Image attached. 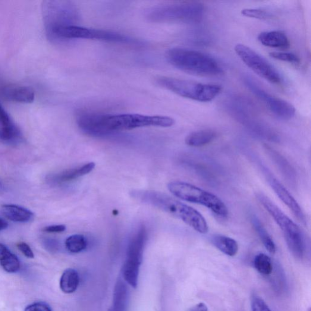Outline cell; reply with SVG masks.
I'll list each match as a JSON object with an SVG mask.
<instances>
[{"label":"cell","instance_id":"3","mask_svg":"<svg viewBox=\"0 0 311 311\" xmlns=\"http://www.w3.org/2000/svg\"><path fill=\"white\" fill-rule=\"evenodd\" d=\"M166 58L174 67L188 74L200 76H216L222 69L215 58L203 52L182 48L168 50Z\"/></svg>","mask_w":311,"mask_h":311},{"label":"cell","instance_id":"13","mask_svg":"<svg viewBox=\"0 0 311 311\" xmlns=\"http://www.w3.org/2000/svg\"><path fill=\"white\" fill-rule=\"evenodd\" d=\"M268 181L275 193L278 196L279 200L287 206L298 221L306 224V219L305 215L301 209L300 206L295 200L287 188L279 182L277 179L270 175L268 177Z\"/></svg>","mask_w":311,"mask_h":311},{"label":"cell","instance_id":"27","mask_svg":"<svg viewBox=\"0 0 311 311\" xmlns=\"http://www.w3.org/2000/svg\"><path fill=\"white\" fill-rule=\"evenodd\" d=\"M241 14L246 17L259 20H267L272 17V14L269 12L261 9H244L241 11Z\"/></svg>","mask_w":311,"mask_h":311},{"label":"cell","instance_id":"29","mask_svg":"<svg viewBox=\"0 0 311 311\" xmlns=\"http://www.w3.org/2000/svg\"><path fill=\"white\" fill-rule=\"evenodd\" d=\"M24 311H52V309L46 303L37 302L27 306Z\"/></svg>","mask_w":311,"mask_h":311},{"label":"cell","instance_id":"7","mask_svg":"<svg viewBox=\"0 0 311 311\" xmlns=\"http://www.w3.org/2000/svg\"><path fill=\"white\" fill-rule=\"evenodd\" d=\"M168 188L178 199L205 206L219 217L225 218L229 214L227 206L219 197L196 185L185 182L174 181L168 184Z\"/></svg>","mask_w":311,"mask_h":311},{"label":"cell","instance_id":"33","mask_svg":"<svg viewBox=\"0 0 311 311\" xmlns=\"http://www.w3.org/2000/svg\"><path fill=\"white\" fill-rule=\"evenodd\" d=\"M8 228V224L5 220L0 218V231L5 230Z\"/></svg>","mask_w":311,"mask_h":311},{"label":"cell","instance_id":"14","mask_svg":"<svg viewBox=\"0 0 311 311\" xmlns=\"http://www.w3.org/2000/svg\"><path fill=\"white\" fill-rule=\"evenodd\" d=\"M96 164L94 162H89L83 165L77 166L73 168L65 169V171L51 174L47 177L49 183L54 185H60L69 183L76 179L89 174L95 168Z\"/></svg>","mask_w":311,"mask_h":311},{"label":"cell","instance_id":"15","mask_svg":"<svg viewBox=\"0 0 311 311\" xmlns=\"http://www.w3.org/2000/svg\"><path fill=\"white\" fill-rule=\"evenodd\" d=\"M258 40L263 45L269 48L285 49L290 48V39L279 31H266L259 34Z\"/></svg>","mask_w":311,"mask_h":311},{"label":"cell","instance_id":"6","mask_svg":"<svg viewBox=\"0 0 311 311\" xmlns=\"http://www.w3.org/2000/svg\"><path fill=\"white\" fill-rule=\"evenodd\" d=\"M156 83L178 96L202 102L212 101L222 90L219 84H204L168 77H160L157 78Z\"/></svg>","mask_w":311,"mask_h":311},{"label":"cell","instance_id":"17","mask_svg":"<svg viewBox=\"0 0 311 311\" xmlns=\"http://www.w3.org/2000/svg\"><path fill=\"white\" fill-rule=\"evenodd\" d=\"M2 212L6 218L14 222H26L34 217L33 213L30 210L14 204L2 206Z\"/></svg>","mask_w":311,"mask_h":311},{"label":"cell","instance_id":"10","mask_svg":"<svg viewBox=\"0 0 311 311\" xmlns=\"http://www.w3.org/2000/svg\"><path fill=\"white\" fill-rule=\"evenodd\" d=\"M234 49L245 65L260 77L273 84L282 83L281 75L274 66L253 49L243 44H238Z\"/></svg>","mask_w":311,"mask_h":311},{"label":"cell","instance_id":"34","mask_svg":"<svg viewBox=\"0 0 311 311\" xmlns=\"http://www.w3.org/2000/svg\"><path fill=\"white\" fill-rule=\"evenodd\" d=\"M1 187H2V184L1 183H0V188H1Z\"/></svg>","mask_w":311,"mask_h":311},{"label":"cell","instance_id":"32","mask_svg":"<svg viewBox=\"0 0 311 311\" xmlns=\"http://www.w3.org/2000/svg\"><path fill=\"white\" fill-rule=\"evenodd\" d=\"M188 311H208V307L204 303H200L193 306Z\"/></svg>","mask_w":311,"mask_h":311},{"label":"cell","instance_id":"26","mask_svg":"<svg viewBox=\"0 0 311 311\" xmlns=\"http://www.w3.org/2000/svg\"><path fill=\"white\" fill-rule=\"evenodd\" d=\"M269 56L278 61L290 63L291 64L297 65L300 63V58L292 52H272L269 53Z\"/></svg>","mask_w":311,"mask_h":311},{"label":"cell","instance_id":"8","mask_svg":"<svg viewBox=\"0 0 311 311\" xmlns=\"http://www.w3.org/2000/svg\"><path fill=\"white\" fill-rule=\"evenodd\" d=\"M54 39H87L103 42L138 45V41L114 31L93 29L78 25L58 28L49 34Z\"/></svg>","mask_w":311,"mask_h":311},{"label":"cell","instance_id":"31","mask_svg":"<svg viewBox=\"0 0 311 311\" xmlns=\"http://www.w3.org/2000/svg\"><path fill=\"white\" fill-rule=\"evenodd\" d=\"M66 226L63 224L46 226L43 229V231L48 233H62L66 230Z\"/></svg>","mask_w":311,"mask_h":311},{"label":"cell","instance_id":"25","mask_svg":"<svg viewBox=\"0 0 311 311\" xmlns=\"http://www.w3.org/2000/svg\"><path fill=\"white\" fill-rule=\"evenodd\" d=\"M21 137L20 130L12 122L0 128V140L5 143H14Z\"/></svg>","mask_w":311,"mask_h":311},{"label":"cell","instance_id":"21","mask_svg":"<svg viewBox=\"0 0 311 311\" xmlns=\"http://www.w3.org/2000/svg\"><path fill=\"white\" fill-rule=\"evenodd\" d=\"M79 284L80 278L77 271L69 268L63 273L60 281V287L63 293L72 294L77 290Z\"/></svg>","mask_w":311,"mask_h":311},{"label":"cell","instance_id":"18","mask_svg":"<svg viewBox=\"0 0 311 311\" xmlns=\"http://www.w3.org/2000/svg\"><path fill=\"white\" fill-rule=\"evenodd\" d=\"M216 137L215 131L207 129L192 132L185 138V142L188 146L200 147L211 143Z\"/></svg>","mask_w":311,"mask_h":311},{"label":"cell","instance_id":"24","mask_svg":"<svg viewBox=\"0 0 311 311\" xmlns=\"http://www.w3.org/2000/svg\"><path fill=\"white\" fill-rule=\"evenodd\" d=\"M253 265L261 274L268 275L271 274L273 266L271 258L265 253L258 254L254 259Z\"/></svg>","mask_w":311,"mask_h":311},{"label":"cell","instance_id":"11","mask_svg":"<svg viewBox=\"0 0 311 311\" xmlns=\"http://www.w3.org/2000/svg\"><path fill=\"white\" fill-rule=\"evenodd\" d=\"M48 3L46 20L48 34L60 27L78 25L80 21V13L73 3L52 1Z\"/></svg>","mask_w":311,"mask_h":311},{"label":"cell","instance_id":"16","mask_svg":"<svg viewBox=\"0 0 311 311\" xmlns=\"http://www.w3.org/2000/svg\"><path fill=\"white\" fill-rule=\"evenodd\" d=\"M2 94L6 99L18 103H32L35 99L33 90L28 87H6L2 90Z\"/></svg>","mask_w":311,"mask_h":311},{"label":"cell","instance_id":"5","mask_svg":"<svg viewBox=\"0 0 311 311\" xmlns=\"http://www.w3.org/2000/svg\"><path fill=\"white\" fill-rule=\"evenodd\" d=\"M205 8L202 3L185 2L155 6L147 10L146 16L153 23H199L202 20Z\"/></svg>","mask_w":311,"mask_h":311},{"label":"cell","instance_id":"2","mask_svg":"<svg viewBox=\"0 0 311 311\" xmlns=\"http://www.w3.org/2000/svg\"><path fill=\"white\" fill-rule=\"evenodd\" d=\"M130 195L138 202L149 204L181 219L199 233L206 234L209 232L206 219L197 210L167 194L153 190H134L131 191Z\"/></svg>","mask_w":311,"mask_h":311},{"label":"cell","instance_id":"9","mask_svg":"<svg viewBox=\"0 0 311 311\" xmlns=\"http://www.w3.org/2000/svg\"><path fill=\"white\" fill-rule=\"evenodd\" d=\"M147 237L146 229L142 226L132 238L128 245L127 259L123 267V276L125 280L134 288L137 286Z\"/></svg>","mask_w":311,"mask_h":311},{"label":"cell","instance_id":"1","mask_svg":"<svg viewBox=\"0 0 311 311\" xmlns=\"http://www.w3.org/2000/svg\"><path fill=\"white\" fill-rule=\"evenodd\" d=\"M77 123L84 133L90 136H103L115 132L139 128L171 127L174 125L175 121L174 119L165 116L103 115L82 112L77 115Z\"/></svg>","mask_w":311,"mask_h":311},{"label":"cell","instance_id":"19","mask_svg":"<svg viewBox=\"0 0 311 311\" xmlns=\"http://www.w3.org/2000/svg\"><path fill=\"white\" fill-rule=\"evenodd\" d=\"M213 246L217 248L223 253L228 256L234 257L238 251V244L234 239L225 236V235L216 234L210 238Z\"/></svg>","mask_w":311,"mask_h":311},{"label":"cell","instance_id":"12","mask_svg":"<svg viewBox=\"0 0 311 311\" xmlns=\"http://www.w3.org/2000/svg\"><path fill=\"white\" fill-rule=\"evenodd\" d=\"M244 82L247 89L265 103L276 117L284 121L290 120L294 117L296 110L291 103L267 92L249 76L244 77Z\"/></svg>","mask_w":311,"mask_h":311},{"label":"cell","instance_id":"28","mask_svg":"<svg viewBox=\"0 0 311 311\" xmlns=\"http://www.w3.org/2000/svg\"><path fill=\"white\" fill-rule=\"evenodd\" d=\"M251 307L252 311H272L263 298L257 295L251 297Z\"/></svg>","mask_w":311,"mask_h":311},{"label":"cell","instance_id":"20","mask_svg":"<svg viewBox=\"0 0 311 311\" xmlns=\"http://www.w3.org/2000/svg\"><path fill=\"white\" fill-rule=\"evenodd\" d=\"M0 265L8 273H15L20 268L18 257L12 253L5 245L0 243Z\"/></svg>","mask_w":311,"mask_h":311},{"label":"cell","instance_id":"30","mask_svg":"<svg viewBox=\"0 0 311 311\" xmlns=\"http://www.w3.org/2000/svg\"><path fill=\"white\" fill-rule=\"evenodd\" d=\"M17 247L18 249L21 251L22 253H23L25 257L29 258V259H33L34 257V253L32 249H31L29 245L26 243L21 242V243L17 244Z\"/></svg>","mask_w":311,"mask_h":311},{"label":"cell","instance_id":"23","mask_svg":"<svg viewBox=\"0 0 311 311\" xmlns=\"http://www.w3.org/2000/svg\"><path fill=\"white\" fill-rule=\"evenodd\" d=\"M87 238L82 235L76 234L71 235L65 241V246L69 252L78 253L86 250L87 247Z\"/></svg>","mask_w":311,"mask_h":311},{"label":"cell","instance_id":"22","mask_svg":"<svg viewBox=\"0 0 311 311\" xmlns=\"http://www.w3.org/2000/svg\"><path fill=\"white\" fill-rule=\"evenodd\" d=\"M251 222H252L254 229H255L266 250L270 253L274 254L276 252L275 244L271 235L269 234L268 232L264 227L262 222L260 221L259 218L254 215L251 217Z\"/></svg>","mask_w":311,"mask_h":311},{"label":"cell","instance_id":"4","mask_svg":"<svg viewBox=\"0 0 311 311\" xmlns=\"http://www.w3.org/2000/svg\"><path fill=\"white\" fill-rule=\"evenodd\" d=\"M256 197L281 229L289 249L293 256L297 259H303L305 253L306 245L300 228L266 194L257 193Z\"/></svg>","mask_w":311,"mask_h":311}]
</instances>
